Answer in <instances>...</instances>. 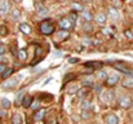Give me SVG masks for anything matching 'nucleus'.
Returning <instances> with one entry per match:
<instances>
[{"label": "nucleus", "mask_w": 133, "mask_h": 124, "mask_svg": "<svg viewBox=\"0 0 133 124\" xmlns=\"http://www.w3.org/2000/svg\"><path fill=\"white\" fill-rule=\"evenodd\" d=\"M124 34H125V36H127L129 40H132V39H133V34L129 31V30H125V31H124Z\"/></svg>", "instance_id": "36"}, {"label": "nucleus", "mask_w": 133, "mask_h": 124, "mask_svg": "<svg viewBox=\"0 0 133 124\" xmlns=\"http://www.w3.org/2000/svg\"><path fill=\"white\" fill-rule=\"evenodd\" d=\"M17 56H18V58H19L21 61H25V60L27 58V52H26V49H19L18 53H17Z\"/></svg>", "instance_id": "24"}, {"label": "nucleus", "mask_w": 133, "mask_h": 124, "mask_svg": "<svg viewBox=\"0 0 133 124\" xmlns=\"http://www.w3.org/2000/svg\"><path fill=\"white\" fill-rule=\"evenodd\" d=\"M39 30L43 35H50L54 31V25L52 22V19H44L40 22L39 25Z\"/></svg>", "instance_id": "1"}, {"label": "nucleus", "mask_w": 133, "mask_h": 124, "mask_svg": "<svg viewBox=\"0 0 133 124\" xmlns=\"http://www.w3.org/2000/svg\"><path fill=\"white\" fill-rule=\"evenodd\" d=\"M80 1H83V3H88L89 0H80Z\"/></svg>", "instance_id": "45"}, {"label": "nucleus", "mask_w": 133, "mask_h": 124, "mask_svg": "<svg viewBox=\"0 0 133 124\" xmlns=\"http://www.w3.org/2000/svg\"><path fill=\"white\" fill-rule=\"evenodd\" d=\"M5 69H6V65H5V63H0V76H1V74L5 71Z\"/></svg>", "instance_id": "40"}, {"label": "nucleus", "mask_w": 133, "mask_h": 124, "mask_svg": "<svg viewBox=\"0 0 133 124\" xmlns=\"http://www.w3.org/2000/svg\"><path fill=\"white\" fill-rule=\"evenodd\" d=\"M94 21L98 25H105L106 23V14L105 13H97L96 17H94Z\"/></svg>", "instance_id": "13"}, {"label": "nucleus", "mask_w": 133, "mask_h": 124, "mask_svg": "<svg viewBox=\"0 0 133 124\" xmlns=\"http://www.w3.org/2000/svg\"><path fill=\"white\" fill-rule=\"evenodd\" d=\"M69 62H70V63H76V62H79V60H78V58H70Z\"/></svg>", "instance_id": "43"}, {"label": "nucleus", "mask_w": 133, "mask_h": 124, "mask_svg": "<svg viewBox=\"0 0 133 124\" xmlns=\"http://www.w3.org/2000/svg\"><path fill=\"white\" fill-rule=\"evenodd\" d=\"M80 89V85L79 84H70L69 88H67V93L69 94H74V93H78Z\"/></svg>", "instance_id": "16"}, {"label": "nucleus", "mask_w": 133, "mask_h": 124, "mask_svg": "<svg viewBox=\"0 0 133 124\" xmlns=\"http://www.w3.org/2000/svg\"><path fill=\"white\" fill-rule=\"evenodd\" d=\"M12 73H13V69H8V67H6L5 71L1 74V78H3V79H8V78L12 75Z\"/></svg>", "instance_id": "26"}, {"label": "nucleus", "mask_w": 133, "mask_h": 124, "mask_svg": "<svg viewBox=\"0 0 133 124\" xmlns=\"http://www.w3.org/2000/svg\"><path fill=\"white\" fill-rule=\"evenodd\" d=\"M114 100V92L112 90H107L105 93H102V101L106 103H110Z\"/></svg>", "instance_id": "11"}, {"label": "nucleus", "mask_w": 133, "mask_h": 124, "mask_svg": "<svg viewBox=\"0 0 133 124\" xmlns=\"http://www.w3.org/2000/svg\"><path fill=\"white\" fill-rule=\"evenodd\" d=\"M5 50H6V49H5V45H4V44H0V56H1V54H4V53H5Z\"/></svg>", "instance_id": "41"}, {"label": "nucleus", "mask_w": 133, "mask_h": 124, "mask_svg": "<svg viewBox=\"0 0 133 124\" xmlns=\"http://www.w3.org/2000/svg\"><path fill=\"white\" fill-rule=\"evenodd\" d=\"M80 80H82V85H84V87H93L94 85L93 78L90 75H83L80 78Z\"/></svg>", "instance_id": "8"}, {"label": "nucleus", "mask_w": 133, "mask_h": 124, "mask_svg": "<svg viewBox=\"0 0 133 124\" xmlns=\"http://www.w3.org/2000/svg\"><path fill=\"white\" fill-rule=\"evenodd\" d=\"M94 90H96L97 93H101V92H102V87H101L99 84H96V85H94Z\"/></svg>", "instance_id": "39"}, {"label": "nucleus", "mask_w": 133, "mask_h": 124, "mask_svg": "<svg viewBox=\"0 0 133 124\" xmlns=\"http://www.w3.org/2000/svg\"><path fill=\"white\" fill-rule=\"evenodd\" d=\"M82 118H83V119H88L89 118L88 110H83V111H82Z\"/></svg>", "instance_id": "37"}, {"label": "nucleus", "mask_w": 133, "mask_h": 124, "mask_svg": "<svg viewBox=\"0 0 133 124\" xmlns=\"http://www.w3.org/2000/svg\"><path fill=\"white\" fill-rule=\"evenodd\" d=\"M114 67L118 71H120V73H123V74H125L128 76H133V70L131 67H128L125 63H123V62H115L114 63Z\"/></svg>", "instance_id": "2"}, {"label": "nucleus", "mask_w": 133, "mask_h": 124, "mask_svg": "<svg viewBox=\"0 0 133 124\" xmlns=\"http://www.w3.org/2000/svg\"><path fill=\"white\" fill-rule=\"evenodd\" d=\"M56 36H57V39L59 41H63L70 36V32H69V31H58Z\"/></svg>", "instance_id": "18"}, {"label": "nucleus", "mask_w": 133, "mask_h": 124, "mask_svg": "<svg viewBox=\"0 0 133 124\" xmlns=\"http://www.w3.org/2000/svg\"><path fill=\"white\" fill-rule=\"evenodd\" d=\"M122 85L124 88H128V89H133V76H127L122 80Z\"/></svg>", "instance_id": "12"}, {"label": "nucleus", "mask_w": 133, "mask_h": 124, "mask_svg": "<svg viewBox=\"0 0 133 124\" xmlns=\"http://www.w3.org/2000/svg\"><path fill=\"white\" fill-rule=\"evenodd\" d=\"M54 56H56V57H61V56H62V53H61V52H59V53H56V54H54Z\"/></svg>", "instance_id": "44"}, {"label": "nucleus", "mask_w": 133, "mask_h": 124, "mask_svg": "<svg viewBox=\"0 0 133 124\" xmlns=\"http://www.w3.org/2000/svg\"><path fill=\"white\" fill-rule=\"evenodd\" d=\"M45 124H57V118L53 116V115L48 116V118L45 119Z\"/></svg>", "instance_id": "27"}, {"label": "nucleus", "mask_w": 133, "mask_h": 124, "mask_svg": "<svg viewBox=\"0 0 133 124\" xmlns=\"http://www.w3.org/2000/svg\"><path fill=\"white\" fill-rule=\"evenodd\" d=\"M6 34H8L6 26H0V35H1V36H5Z\"/></svg>", "instance_id": "32"}, {"label": "nucleus", "mask_w": 133, "mask_h": 124, "mask_svg": "<svg viewBox=\"0 0 133 124\" xmlns=\"http://www.w3.org/2000/svg\"><path fill=\"white\" fill-rule=\"evenodd\" d=\"M19 30H21L23 34L27 35V34L31 32V26H30L29 23H21V25H19Z\"/></svg>", "instance_id": "20"}, {"label": "nucleus", "mask_w": 133, "mask_h": 124, "mask_svg": "<svg viewBox=\"0 0 133 124\" xmlns=\"http://www.w3.org/2000/svg\"><path fill=\"white\" fill-rule=\"evenodd\" d=\"M12 18H13L14 21H17V19L19 18V12H18V9H13V12H12Z\"/></svg>", "instance_id": "30"}, {"label": "nucleus", "mask_w": 133, "mask_h": 124, "mask_svg": "<svg viewBox=\"0 0 133 124\" xmlns=\"http://www.w3.org/2000/svg\"><path fill=\"white\" fill-rule=\"evenodd\" d=\"M82 17H83V19H84L85 22H90V21H92V14H90L89 10H83V12H82Z\"/></svg>", "instance_id": "23"}, {"label": "nucleus", "mask_w": 133, "mask_h": 124, "mask_svg": "<svg viewBox=\"0 0 133 124\" xmlns=\"http://www.w3.org/2000/svg\"><path fill=\"white\" fill-rule=\"evenodd\" d=\"M31 102H32V97L31 96H29V94H26V96H23V100H22V106L23 107H30V105H31Z\"/></svg>", "instance_id": "17"}, {"label": "nucleus", "mask_w": 133, "mask_h": 124, "mask_svg": "<svg viewBox=\"0 0 133 124\" xmlns=\"http://www.w3.org/2000/svg\"><path fill=\"white\" fill-rule=\"evenodd\" d=\"M69 18L71 19V22H72V23H75V22H76V14H75L74 12L70 14V17H69Z\"/></svg>", "instance_id": "38"}, {"label": "nucleus", "mask_w": 133, "mask_h": 124, "mask_svg": "<svg viewBox=\"0 0 133 124\" xmlns=\"http://www.w3.org/2000/svg\"><path fill=\"white\" fill-rule=\"evenodd\" d=\"M72 25H74V23H72L71 19L67 18V17L61 18L59 22H58V26H59V29H62V30H71V29H72Z\"/></svg>", "instance_id": "4"}, {"label": "nucleus", "mask_w": 133, "mask_h": 124, "mask_svg": "<svg viewBox=\"0 0 133 124\" xmlns=\"http://www.w3.org/2000/svg\"><path fill=\"white\" fill-rule=\"evenodd\" d=\"M58 1H66V0H58Z\"/></svg>", "instance_id": "47"}, {"label": "nucleus", "mask_w": 133, "mask_h": 124, "mask_svg": "<svg viewBox=\"0 0 133 124\" xmlns=\"http://www.w3.org/2000/svg\"><path fill=\"white\" fill-rule=\"evenodd\" d=\"M45 111L44 109H40V110H36L35 111V114H34V119H35V122H40V120H43L45 116Z\"/></svg>", "instance_id": "14"}, {"label": "nucleus", "mask_w": 133, "mask_h": 124, "mask_svg": "<svg viewBox=\"0 0 133 124\" xmlns=\"http://www.w3.org/2000/svg\"><path fill=\"white\" fill-rule=\"evenodd\" d=\"M82 109H83V110H90V109H92V103H90V102H89L88 100H84V101H83V102H82Z\"/></svg>", "instance_id": "25"}, {"label": "nucleus", "mask_w": 133, "mask_h": 124, "mask_svg": "<svg viewBox=\"0 0 133 124\" xmlns=\"http://www.w3.org/2000/svg\"><path fill=\"white\" fill-rule=\"evenodd\" d=\"M71 9H72L74 12H80V10H84V9H83V5H82L80 3H76V1L71 3Z\"/></svg>", "instance_id": "22"}, {"label": "nucleus", "mask_w": 133, "mask_h": 124, "mask_svg": "<svg viewBox=\"0 0 133 124\" xmlns=\"http://www.w3.org/2000/svg\"><path fill=\"white\" fill-rule=\"evenodd\" d=\"M106 85L107 87H115L118 83H119V76L116 75V74H111V75H109L107 78H106Z\"/></svg>", "instance_id": "6"}, {"label": "nucleus", "mask_w": 133, "mask_h": 124, "mask_svg": "<svg viewBox=\"0 0 133 124\" xmlns=\"http://www.w3.org/2000/svg\"><path fill=\"white\" fill-rule=\"evenodd\" d=\"M83 43H84V45H90V44H92V41H90L89 38H84V39H83Z\"/></svg>", "instance_id": "42"}, {"label": "nucleus", "mask_w": 133, "mask_h": 124, "mask_svg": "<svg viewBox=\"0 0 133 124\" xmlns=\"http://www.w3.org/2000/svg\"><path fill=\"white\" fill-rule=\"evenodd\" d=\"M107 16H109L112 21H116V19L119 18V12H118V9L110 6V8L107 9Z\"/></svg>", "instance_id": "10"}, {"label": "nucleus", "mask_w": 133, "mask_h": 124, "mask_svg": "<svg viewBox=\"0 0 133 124\" xmlns=\"http://www.w3.org/2000/svg\"><path fill=\"white\" fill-rule=\"evenodd\" d=\"M12 124H22V116H21V114H18V113L13 114V116H12Z\"/></svg>", "instance_id": "21"}, {"label": "nucleus", "mask_w": 133, "mask_h": 124, "mask_svg": "<svg viewBox=\"0 0 133 124\" xmlns=\"http://www.w3.org/2000/svg\"><path fill=\"white\" fill-rule=\"evenodd\" d=\"M102 34H105V35H111V34H112V31H111V29L105 27V29H102Z\"/></svg>", "instance_id": "35"}, {"label": "nucleus", "mask_w": 133, "mask_h": 124, "mask_svg": "<svg viewBox=\"0 0 133 124\" xmlns=\"http://www.w3.org/2000/svg\"><path fill=\"white\" fill-rule=\"evenodd\" d=\"M22 97H23V92H21L19 94H18V97H17V100H16V105H21V102H22Z\"/></svg>", "instance_id": "34"}, {"label": "nucleus", "mask_w": 133, "mask_h": 124, "mask_svg": "<svg viewBox=\"0 0 133 124\" xmlns=\"http://www.w3.org/2000/svg\"><path fill=\"white\" fill-rule=\"evenodd\" d=\"M83 29H84V31H92V25H90V22H85L84 23V26H83Z\"/></svg>", "instance_id": "33"}, {"label": "nucleus", "mask_w": 133, "mask_h": 124, "mask_svg": "<svg viewBox=\"0 0 133 124\" xmlns=\"http://www.w3.org/2000/svg\"><path fill=\"white\" fill-rule=\"evenodd\" d=\"M118 103H119V106L122 109H125L127 110V109H129L132 106V98L129 96H122V97H119Z\"/></svg>", "instance_id": "3"}, {"label": "nucleus", "mask_w": 133, "mask_h": 124, "mask_svg": "<svg viewBox=\"0 0 133 124\" xmlns=\"http://www.w3.org/2000/svg\"><path fill=\"white\" fill-rule=\"evenodd\" d=\"M14 1H17V3H18V1H21V0H14Z\"/></svg>", "instance_id": "46"}, {"label": "nucleus", "mask_w": 133, "mask_h": 124, "mask_svg": "<svg viewBox=\"0 0 133 124\" xmlns=\"http://www.w3.org/2000/svg\"><path fill=\"white\" fill-rule=\"evenodd\" d=\"M85 67H90V70H96V69H101L102 67V62H87Z\"/></svg>", "instance_id": "19"}, {"label": "nucleus", "mask_w": 133, "mask_h": 124, "mask_svg": "<svg viewBox=\"0 0 133 124\" xmlns=\"http://www.w3.org/2000/svg\"><path fill=\"white\" fill-rule=\"evenodd\" d=\"M105 123L106 124H118L119 123V119L115 114H107L105 116Z\"/></svg>", "instance_id": "9"}, {"label": "nucleus", "mask_w": 133, "mask_h": 124, "mask_svg": "<svg viewBox=\"0 0 133 124\" xmlns=\"http://www.w3.org/2000/svg\"><path fill=\"white\" fill-rule=\"evenodd\" d=\"M21 79V76H16V78H12V79H8L5 83H3V88L4 89H12V88H14L16 85H17V82Z\"/></svg>", "instance_id": "5"}, {"label": "nucleus", "mask_w": 133, "mask_h": 124, "mask_svg": "<svg viewBox=\"0 0 133 124\" xmlns=\"http://www.w3.org/2000/svg\"><path fill=\"white\" fill-rule=\"evenodd\" d=\"M39 105H40V101H39V100H36V101H32V102H31L30 107H31L32 110H36V109L39 107Z\"/></svg>", "instance_id": "31"}, {"label": "nucleus", "mask_w": 133, "mask_h": 124, "mask_svg": "<svg viewBox=\"0 0 133 124\" xmlns=\"http://www.w3.org/2000/svg\"><path fill=\"white\" fill-rule=\"evenodd\" d=\"M1 106H3L4 109H9V107H10V101H9L8 98H3V100H1Z\"/></svg>", "instance_id": "29"}, {"label": "nucleus", "mask_w": 133, "mask_h": 124, "mask_svg": "<svg viewBox=\"0 0 133 124\" xmlns=\"http://www.w3.org/2000/svg\"><path fill=\"white\" fill-rule=\"evenodd\" d=\"M97 78H98L99 80H106V78H107V74H106V71L101 70V71L97 74Z\"/></svg>", "instance_id": "28"}, {"label": "nucleus", "mask_w": 133, "mask_h": 124, "mask_svg": "<svg viewBox=\"0 0 133 124\" xmlns=\"http://www.w3.org/2000/svg\"><path fill=\"white\" fill-rule=\"evenodd\" d=\"M35 9H36V13L39 14V16H46L48 13H49V10H48V8L44 6L42 3H35Z\"/></svg>", "instance_id": "7"}, {"label": "nucleus", "mask_w": 133, "mask_h": 124, "mask_svg": "<svg viewBox=\"0 0 133 124\" xmlns=\"http://www.w3.org/2000/svg\"><path fill=\"white\" fill-rule=\"evenodd\" d=\"M9 10V1L8 0H0V13L5 14Z\"/></svg>", "instance_id": "15"}]
</instances>
